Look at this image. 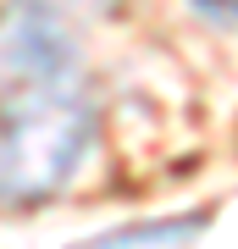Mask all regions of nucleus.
<instances>
[{
	"label": "nucleus",
	"mask_w": 238,
	"mask_h": 249,
	"mask_svg": "<svg viewBox=\"0 0 238 249\" xmlns=\"http://www.w3.org/2000/svg\"><path fill=\"white\" fill-rule=\"evenodd\" d=\"M94 139V111L78 78L0 83V199L39 205L61 194Z\"/></svg>",
	"instance_id": "1"
},
{
	"label": "nucleus",
	"mask_w": 238,
	"mask_h": 249,
	"mask_svg": "<svg viewBox=\"0 0 238 249\" xmlns=\"http://www.w3.org/2000/svg\"><path fill=\"white\" fill-rule=\"evenodd\" d=\"M78 78V39L44 0H17L0 17V83Z\"/></svg>",
	"instance_id": "2"
},
{
	"label": "nucleus",
	"mask_w": 238,
	"mask_h": 249,
	"mask_svg": "<svg viewBox=\"0 0 238 249\" xmlns=\"http://www.w3.org/2000/svg\"><path fill=\"white\" fill-rule=\"evenodd\" d=\"M194 6L205 17H216V22H238V0H194Z\"/></svg>",
	"instance_id": "3"
},
{
	"label": "nucleus",
	"mask_w": 238,
	"mask_h": 249,
	"mask_svg": "<svg viewBox=\"0 0 238 249\" xmlns=\"http://www.w3.org/2000/svg\"><path fill=\"white\" fill-rule=\"evenodd\" d=\"M94 6H122V0H94Z\"/></svg>",
	"instance_id": "4"
}]
</instances>
